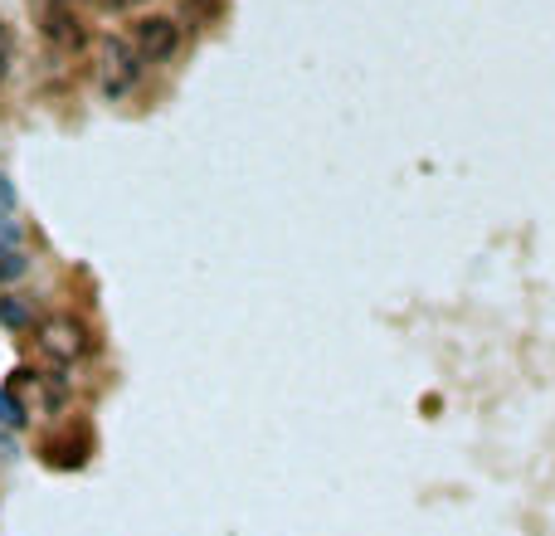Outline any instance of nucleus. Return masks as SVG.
Instances as JSON below:
<instances>
[{"instance_id":"f257e3e1","label":"nucleus","mask_w":555,"mask_h":536,"mask_svg":"<svg viewBox=\"0 0 555 536\" xmlns=\"http://www.w3.org/2000/svg\"><path fill=\"white\" fill-rule=\"evenodd\" d=\"M132 44H137L142 64H166L181 49V20L176 15H142L132 25Z\"/></svg>"},{"instance_id":"f03ea898","label":"nucleus","mask_w":555,"mask_h":536,"mask_svg":"<svg viewBox=\"0 0 555 536\" xmlns=\"http://www.w3.org/2000/svg\"><path fill=\"white\" fill-rule=\"evenodd\" d=\"M142 54L132 39H108L103 44V93L108 98H127L137 83H142Z\"/></svg>"},{"instance_id":"7ed1b4c3","label":"nucleus","mask_w":555,"mask_h":536,"mask_svg":"<svg viewBox=\"0 0 555 536\" xmlns=\"http://www.w3.org/2000/svg\"><path fill=\"white\" fill-rule=\"evenodd\" d=\"M39 346H44L54 361L74 366L78 356H88V332H83V322H74V317H54V322L39 327Z\"/></svg>"},{"instance_id":"20e7f679","label":"nucleus","mask_w":555,"mask_h":536,"mask_svg":"<svg viewBox=\"0 0 555 536\" xmlns=\"http://www.w3.org/2000/svg\"><path fill=\"white\" fill-rule=\"evenodd\" d=\"M44 35L59 49H83V20L74 15V5H49L44 10Z\"/></svg>"},{"instance_id":"39448f33","label":"nucleus","mask_w":555,"mask_h":536,"mask_svg":"<svg viewBox=\"0 0 555 536\" xmlns=\"http://www.w3.org/2000/svg\"><path fill=\"white\" fill-rule=\"evenodd\" d=\"M25 420H30L25 400H20L10 385H0V429H25Z\"/></svg>"},{"instance_id":"423d86ee","label":"nucleus","mask_w":555,"mask_h":536,"mask_svg":"<svg viewBox=\"0 0 555 536\" xmlns=\"http://www.w3.org/2000/svg\"><path fill=\"white\" fill-rule=\"evenodd\" d=\"M30 322H35V312H30V303H25V298H10V293L0 298V327H10V332H25Z\"/></svg>"},{"instance_id":"0eeeda50","label":"nucleus","mask_w":555,"mask_h":536,"mask_svg":"<svg viewBox=\"0 0 555 536\" xmlns=\"http://www.w3.org/2000/svg\"><path fill=\"white\" fill-rule=\"evenodd\" d=\"M30 273V254L15 244H0V283H20Z\"/></svg>"},{"instance_id":"6e6552de","label":"nucleus","mask_w":555,"mask_h":536,"mask_svg":"<svg viewBox=\"0 0 555 536\" xmlns=\"http://www.w3.org/2000/svg\"><path fill=\"white\" fill-rule=\"evenodd\" d=\"M20 205V195H15V186H10V176L0 171V210H15Z\"/></svg>"},{"instance_id":"1a4fd4ad","label":"nucleus","mask_w":555,"mask_h":536,"mask_svg":"<svg viewBox=\"0 0 555 536\" xmlns=\"http://www.w3.org/2000/svg\"><path fill=\"white\" fill-rule=\"evenodd\" d=\"M103 10H137V5H147V0H98Z\"/></svg>"},{"instance_id":"9d476101","label":"nucleus","mask_w":555,"mask_h":536,"mask_svg":"<svg viewBox=\"0 0 555 536\" xmlns=\"http://www.w3.org/2000/svg\"><path fill=\"white\" fill-rule=\"evenodd\" d=\"M0 449H5V454H15V439H10L5 429H0Z\"/></svg>"},{"instance_id":"9b49d317","label":"nucleus","mask_w":555,"mask_h":536,"mask_svg":"<svg viewBox=\"0 0 555 536\" xmlns=\"http://www.w3.org/2000/svg\"><path fill=\"white\" fill-rule=\"evenodd\" d=\"M0 78H5V44H0Z\"/></svg>"},{"instance_id":"f8f14e48","label":"nucleus","mask_w":555,"mask_h":536,"mask_svg":"<svg viewBox=\"0 0 555 536\" xmlns=\"http://www.w3.org/2000/svg\"><path fill=\"white\" fill-rule=\"evenodd\" d=\"M54 5H74V0H54Z\"/></svg>"}]
</instances>
